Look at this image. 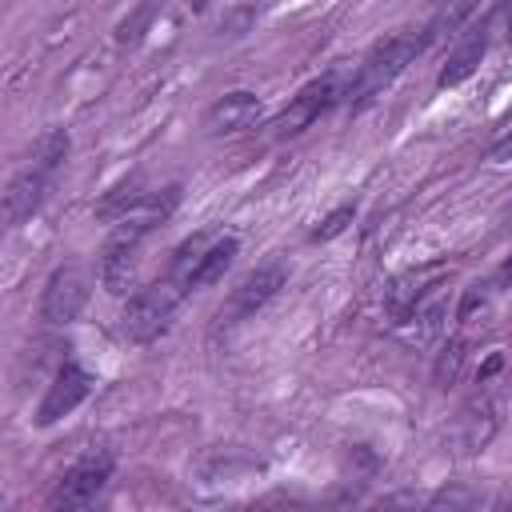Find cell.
Here are the masks:
<instances>
[{"mask_svg": "<svg viewBox=\"0 0 512 512\" xmlns=\"http://www.w3.org/2000/svg\"><path fill=\"white\" fill-rule=\"evenodd\" d=\"M176 204H180V188L168 184V188H160V192H144L124 216L112 220V236H108L104 256H100V280H104L108 292H116V296L128 292L132 272H136V252H140L144 236H148L156 224H164Z\"/></svg>", "mask_w": 512, "mask_h": 512, "instance_id": "6da1fadb", "label": "cell"}, {"mask_svg": "<svg viewBox=\"0 0 512 512\" xmlns=\"http://www.w3.org/2000/svg\"><path fill=\"white\" fill-rule=\"evenodd\" d=\"M68 148H72V140H68L64 128H48L40 136V144L32 148V160L8 180V192H4V220H8V228L24 224L32 212H40V204L48 200V192H52L64 160H68Z\"/></svg>", "mask_w": 512, "mask_h": 512, "instance_id": "7a4b0ae2", "label": "cell"}, {"mask_svg": "<svg viewBox=\"0 0 512 512\" xmlns=\"http://www.w3.org/2000/svg\"><path fill=\"white\" fill-rule=\"evenodd\" d=\"M424 48H428L424 28H400V32L380 36V40L364 52V60L356 64V72H352V80H348V88H344V100H348L352 108L376 100Z\"/></svg>", "mask_w": 512, "mask_h": 512, "instance_id": "3957f363", "label": "cell"}, {"mask_svg": "<svg viewBox=\"0 0 512 512\" xmlns=\"http://www.w3.org/2000/svg\"><path fill=\"white\" fill-rule=\"evenodd\" d=\"M236 252H240V240H236L232 232L204 228V232H192V236L176 248L168 272H172L188 292H200V288L216 284V280L232 268Z\"/></svg>", "mask_w": 512, "mask_h": 512, "instance_id": "277c9868", "label": "cell"}, {"mask_svg": "<svg viewBox=\"0 0 512 512\" xmlns=\"http://www.w3.org/2000/svg\"><path fill=\"white\" fill-rule=\"evenodd\" d=\"M184 296H188V288H184L172 272H168L164 280H152L148 288L132 292V300L124 304L120 332H124L132 344H152V340H160V336L172 328V320H176Z\"/></svg>", "mask_w": 512, "mask_h": 512, "instance_id": "5b68a950", "label": "cell"}, {"mask_svg": "<svg viewBox=\"0 0 512 512\" xmlns=\"http://www.w3.org/2000/svg\"><path fill=\"white\" fill-rule=\"evenodd\" d=\"M116 472V456L108 448H92L80 460H72L64 468V476L56 480V488L48 492V508H88L112 480Z\"/></svg>", "mask_w": 512, "mask_h": 512, "instance_id": "8992f818", "label": "cell"}, {"mask_svg": "<svg viewBox=\"0 0 512 512\" xmlns=\"http://www.w3.org/2000/svg\"><path fill=\"white\" fill-rule=\"evenodd\" d=\"M344 88L348 84H340V72H324V76H316V80H308L284 108H280V116L272 120V136L276 140H288V136H300L304 128H312L332 104H340L344 100Z\"/></svg>", "mask_w": 512, "mask_h": 512, "instance_id": "52a82bcc", "label": "cell"}, {"mask_svg": "<svg viewBox=\"0 0 512 512\" xmlns=\"http://www.w3.org/2000/svg\"><path fill=\"white\" fill-rule=\"evenodd\" d=\"M284 264H264V268H256V272H248L232 292H228V300L220 304V312H216V320H220V328H232V324H240V320H248V316H256L276 292H280V284H284Z\"/></svg>", "mask_w": 512, "mask_h": 512, "instance_id": "ba28073f", "label": "cell"}, {"mask_svg": "<svg viewBox=\"0 0 512 512\" xmlns=\"http://www.w3.org/2000/svg\"><path fill=\"white\" fill-rule=\"evenodd\" d=\"M88 304V276L76 264H60L40 296V320L44 324H72Z\"/></svg>", "mask_w": 512, "mask_h": 512, "instance_id": "9c48e42d", "label": "cell"}, {"mask_svg": "<svg viewBox=\"0 0 512 512\" xmlns=\"http://www.w3.org/2000/svg\"><path fill=\"white\" fill-rule=\"evenodd\" d=\"M92 384H96V380H92V372H88L84 364L64 360V364L56 368V376H52V384H48V392H44L40 408H36V424H40V428H48V424L64 420L68 412H76V408L88 400Z\"/></svg>", "mask_w": 512, "mask_h": 512, "instance_id": "30bf717a", "label": "cell"}, {"mask_svg": "<svg viewBox=\"0 0 512 512\" xmlns=\"http://www.w3.org/2000/svg\"><path fill=\"white\" fill-rule=\"evenodd\" d=\"M264 116V100L248 88L224 92L208 112H204V136H236L244 128H252Z\"/></svg>", "mask_w": 512, "mask_h": 512, "instance_id": "8fae6325", "label": "cell"}, {"mask_svg": "<svg viewBox=\"0 0 512 512\" xmlns=\"http://www.w3.org/2000/svg\"><path fill=\"white\" fill-rule=\"evenodd\" d=\"M488 44H492V28H488V20H484V24H472V28L452 44L448 64H444L440 76H436V88H456L460 80H468V76L480 68Z\"/></svg>", "mask_w": 512, "mask_h": 512, "instance_id": "7c38bea8", "label": "cell"}, {"mask_svg": "<svg viewBox=\"0 0 512 512\" xmlns=\"http://www.w3.org/2000/svg\"><path fill=\"white\" fill-rule=\"evenodd\" d=\"M492 432H496V404H492L484 392H476V396L460 408L452 436H456L460 452H484V444L492 440Z\"/></svg>", "mask_w": 512, "mask_h": 512, "instance_id": "4fadbf2b", "label": "cell"}, {"mask_svg": "<svg viewBox=\"0 0 512 512\" xmlns=\"http://www.w3.org/2000/svg\"><path fill=\"white\" fill-rule=\"evenodd\" d=\"M444 272H448L444 264H428V268H420V272H408V276L392 280V288H388V312H392V320H396V324L412 320L416 308H420V300H424V292H428Z\"/></svg>", "mask_w": 512, "mask_h": 512, "instance_id": "5bb4252c", "label": "cell"}, {"mask_svg": "<svg viewBox=\"0 0 512 512\" xmlns=\"http://www.w3.org/2000/svg\"><path fill=\"white\" fill-rule=\"evenodd\" d=\"M476 8H480V0H436L432 16H428V24H424L428 44H440V40L456 36V32L472 20V12H476Z\"/></svg>", "mask_w": 512, "mask_h": 512, "instance_id": "9a60e30c", "label": "cell"}, {"mask_svg": "<svg viewBox=\"0 0 512 512\" xmlns=\"http://www.w3.org/2000/svg\"><path fill=\"white\" fill-rule=\"evenodd\" d=\"M460 364H464V344H460V340H452V344L440 352V360H436V384H440V388H448V384L460 376Z\"/></svg>", "mask_w": 512, "mask_h": 512, "instance_id": "2e32d148", "label": "cell"}, {"mask_svg": "<svg viewBox=\"0 0 512 512\" xmlns=\"http://www.w3.org/2000/svg\"><path fill=\"white\" fill-rule=\"evenodd\" d=\"M352 216H356V204H340L336 212H328V216H324V224L312 232V240L320 244V240H332V236H340V232L352 224Z\"/></svg>", "mask_w": 512, "mask_h": 512, "instance_id": "e0dca14e", "label": "cell"}, {"mask_svg": "<svg viewBox=\"0 0 512 512\" xmlns=\"http://www.w3.org/2000/svg\"><path fill=\"white\" fill-rule=\"evenodd\" d=\"M488 292H496V288H492V284H472V288L464 292V300H460V312H456V316H460V320H468L476 308H484Z\"/></svg>", "mask_w": 512, "mask_h": 512, "instance_id": "ac0fdd59", "label": "cell"}, {"mask_svg": "<svg viewBox=\"0 0 512 512\" xmlns=\"http://www.w3.org/2000/svg\"><path fill=\"white\" fill-rule=\"evenodd\" d=\"M488 28H492V36H512V0H500V4L492 8Z\"/></svg>", "mask_w": 512, "mask_h": 512, "instance_id": "d6986e66", "label": "cell"}, {"mask_svg": "<svg viewBox=\"0 0 512 512\" xmlns=\"http://www.w3.org/2000/svg\"><path fill=\"white\" fill-rule=\"evenodd\" d=\"M508 156H512V132H504V136L488 148V160H508Z\"/></svg>", "mask_w": 512, "mask_h": 512, "instance_id": "ffe728a7", "label": "cell"}, {"mask_svg": "<svg viewBox=\"0 0 512 512\" xmlns=\"http://www.w3.org/2000/svg\"><path fill=\"white\" fill-rule=\"evenodd\" d=\"M512 284V252H508V260L496 268V276H492V288H508Z\"/></svg>", "mask_w": 512, "mask_h": 512, "instance_id": "44dd1931", "label": "cell"}]
</instances>
